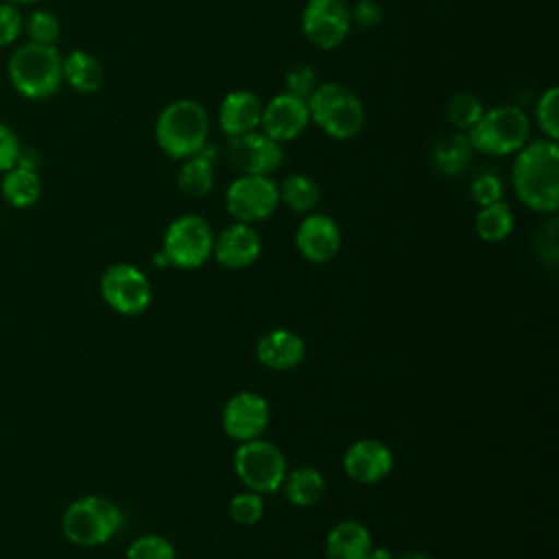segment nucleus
<instances>
[{
    "label": "nucleus",
    "instance_id": "obj_29",
    "mask_svg": "<svg viewBox=\"0 0 559 559\" xmlns=\"http://www.w3.org/2000/svg\"><path fill=\"white\" fill-rule=\"evenodd\" d=\"M127 559H177V552L166 537L148 533L129 544Z\"/></svg>",
    "mask_w": 559,
    "mask_h": 559
},
{
    "label": "nucleus",
    "instance_id": "obj_34",
    "mask_svg": "<svg viewBox=\"0 0 559 559\" xmlns=\"http://www.w3.org/2000/svg\"><path fill=\"white\" fill-rule=\"evenodd\" d=\"M317 87V72L308 63H297L286 72V92L299 98H308Z\"/></svg>",
    "mask_w": 559,
    "mask_h": 559
},
{
    "label": "nucleus",
    "instance_id": "obj_35",
    "mask_svg": "<svg viewBox=\"0 0 559 559\" xmlns=\"http://www.w3.org/2000/svg\"><path fill=\"white\" fill-rule=\"evenodd\" d=\"M20 33H22L20 11L9 2H0V48L15 41Z\"/></svg>",
    "mask_w": 559,
    "mask_h": 559
},
{
    "label": "nucleus",
    "instance_id": "obj_1",
    "mask_svg": "<svg viewBox=\"0 0 559 559\" xmlns=\"http://www.w3.org/2000/svg\"><path fill=\"white\" fill-rule=\"evenodd\" d=\"M515 197L533 212L552 214L559 207V148L548 138L528 140L513 159Z\"/></svg>",
    "mask_w": 559,
    "mask_h": 559
},
{
    "label": "nucleus",
    "instance_id": "obj_40",
    "mask_svg": "<svg viewBox=\"0 0 559 559\" xmlns=\"http://www.w3.org/2000/svg\"><path fill=\"white\" fill-rule=\"evenodd\" d=\"M153 264H155V266H159V269L170 266V262H168V258H166V253H164V251H157V253L153 255Z\"/></svg>",
    "mask_w": 559,
    "mask_h": 559
},
{
    "label": "nucleus",
    "instance_id": "obj_19",
    "mask_svg": "<svg viewBox=\"0 0 559 559\" xmlns=\"http://www.w3.org/2000/svg\"><path fill=\"white\" fill-rule=\"evenodd\" d=\"M262 100L249 90L229 92L218 107L221 129L231 135H242L255 131L262 120Z\"/></svg>",
    "mask_w": 559,
    "mask_h": 559
},
{
    "label": "nucleus",
    "instance_id": "obj_28",
    "mask_svg": "<svg viewBox=\"0 0 559 559\" xmlns=\"http://www.w3.org/2000/svg\"><path fill=\"white\" fill-rule=\"evenodd\" d=\"M483 114L485 107L480 98L472 92H459L448 103V122L461 133H467L480 120Z\"/></svg>",
    "mask_w": 559,
    "mask_h": 559
},
{
    "label": "nucleus",
    "instance_id": "obj_26",
    "mask_svg": "<svg viewBox=\"0 0 559 559\" xmlns=\"http://www.w3.org/2000/svg\"><path fill=\"white\" fill-rule=\"evenodd\" d=\"M513 225H515L513 210L502 199L496 201V203L483 205L476 214V221H474L476 234L485 242H500V240L509 238L511 231H513Z\"/></svg>",
    "mask_w": 559,
    "mask_h": 559
},
{
    "label": "nucleus",
    "instance_id": "obj_17",
    "mask_svg": "<svg viewBox=\"0 0 559 559\" xmlns=\"http://www.w3.org/2000/svg\"><path fill=\"white\" fill-rule=\"evenodd\" d=\"M262 253V240L253 225L234 223L214 236L212 255L216 262L229 271H240L251 266Z\"/></svg>",
    "mask_w": 559,
    "mask_h": 559
},
{
    "label": "nucleus",
    "instance_id": "obj_24",
    "mask_svg": "<svg viewBox=\"0 0 559 559\" xmlns=\"http://www.w3.org/2000/svg\"><path fill=\"white\" fill-rule=\"evenodd\" d=\"M282 487L286 500L295 507H312L325 496V478L317 467L310 465L286 472Z\"/></svg>",
    "mask_w": 559,
    "mask_h": 559
},
{
    "label": "nucleus",
    "instance_id": "obj_25",
    "mask_svg": "<svg viewBox=\"0 0 559 559\" xmlns=\"http://www.w3.org/2000/svg\"><path fill=\"white\" fill-rule=\"evenodd\" d=\"M277 188H280V201L295 214H310L321 201L319 183L301 173L288 175Z\"/></svg>",
    "mask_w": 559,
    "mask_h": 559
},
{
    "label": "nucleus",
    "instance_id": "obj_37",
    "mask_svg": "<svg viewBox=\"0 0 559 559\" xmlns=\"http://www.w3.org/2000/svg\"><path fill=\"white\" fill-rule=\"evenodd\" d=\"M382 22V7L376 0H356L352 4V24L360 28H373Z\"/></svg>",
    "mask_w": 559,
    "mask_h": 559
},
{
    "label": "nucleus",
    "instance_id": "obj_42",
    "mask_svg": "<svg viewBox=\"0 0 559 559\" xmlns=\"http://www.w3.org/2000/svg\"><path fill=\"white\" fill-rule=\"evenodd\" d=\"M9 2H20V4H31V2H37V0H9Z\"/></svg>",
    "mask_w": 559,
    "mask_h": 559
},
{
    "label": "nucleus",
    "instance_id": "obj_18",
    "mask_svg": "<svg viewBox=\"0 0 559 559\" xmlns=\"http://www.w3.org/2000/svg\"><path fill=\"white\" fill-rule=\"evenodd\" d=\"M255 358L273 371H288L306 358V343L297 332L275 328L258 338Z\"/></svg>",
    "mask_w": 559,
    "mask_h": 559
},
{
    "label": "nucleus",
    "instance_id": "obj_4",
    "mask_svg": "<svg viewBox=\"0 0 559 559\" xmlns=\"http://www.w3.org/2000/svg\"><path fill=\"white\" fill-rule=\"evenodd\" d=\"M465 135L474 151L504 157L515 155L528 142L531 122L520 107L498 105L485 111Z\"/></svg>",
    "mask_w": 559,
    "mask_h": 559
},
{
    "label": "nucleus",
    "instance_id": "obj_15",
    "mask_svg": "<svg viewBox=\"0 0 559 559\" xmlns=\"http://www.w3.org/2000/svg\"><path fill=\"white\" fill-rule=\"evenodd\" d=\"M297 251L314 264L330 262L341 249V229L328 214L310 212L304 216L295 231Z\"/></svg>",
    "mask_w": 559,
    "mask_h": 559
},
{
    "label": "nucleus",
    "instance_id": "obj_13",
    "mask_svg": "<svg viewBox=\"0 0 559 559\" xmlns=\"http://www.w3.org/2000/svg\"><path fill=\"white\" fill-rule=\"evenodd\" d=\"M227 155L240 175H271L282 166L284 159L282 144L258 129L242 135H231Z\"/></svg>",
    "mask_w": 559,
    "mask_h": 559
},
{
    "label": "nucleus",
    "instance_id": "obj_11",
    "mask_svg": "<svg viewBox=\"0 0 559 559\" xmlns=\"http://www.w3.org/2000/svg\"><path fill=\"white\" fill-rule=\"evenodd\" d=\"M352 28V4L347 0H308L301 11V31L306 39L332 50L341 46Z\"/></svg>",
    "mask_w": 559,
    "mask_h": 559
},
{
    "label": "nucleus",
    "instance_id": "obj_10",
    "mask_svg": "<svg viewBox=\"0 0 559 559\" xmlns=\"http://www.w3.org/2000/svg\"><path fill=\"white\" fill-rule=\"evenodd\" d=\"M100 295L111 310L127 317L144 312L153 299L148 277L129 262H116L105 269Z\"/></svg>",
    "mask_w": 559,
    "mask_h": 559
},
{
    "label": "nucleus",
    "instance_id": "obj_8",
    "mask_svg": "<svg viewBox=\"0 0 559 559\" xmlns=\"http://www.w3.org/2000/svg\"><path fill=\"white\" fill-rule=\"evenodd\" d=\"M214 247L212 225L199 214H183L175 218L164 234L162 251L166 253L170 266L177 269H199L203 266Z\"/></svg>",
    "mask_w": 559,
    "mask_h": 559
},
{
    "label": "nucleus",
    "instance_id": "obj_7",
    "mask_svg": "<svg viewBox=\"0 0 559 559\" xmlns=\"http://www.w3.org/2000/svg\"><path fill=\"white\" fill-rule=\"evenodd\" d=\"M234 472L249 491L275 493L286 478V456L262 437L242 441L234 452Z\"/></svg>",
    "mask_w": 559,
    "mask_h": 559
},
{
    "label": "nucleus",
    "instance_id": "obj_12",
    "mask_svg": "<svg viewBox=\"0 0 559 559\" xmlns=\"http://www.w3.org/2000/svg\"><path fill=\"white\" fill-rule=\"evenodd\" d=\"M271 421L269 402L255 391H238L234 393L221 413V424L227 437L234 441H251L262 437Z\"/></svg>",
    "mask_w": 559,
    "mask_h": 559
},
{
    "label": "nucleus",
    "instance_id": "obj_27",
    "mask_svg": "<svg viewBox=\"0 0 559 559\" xmlns=\"http://www.w3.org/2000/svg\"><path fill=\"white\" fill-rule=\"evenodd\" d=\"M41 194V181L37 177V170H28L22 166H13L7 170L2 179V197L13 207H28L33 205Z\"/></svg>",
    "mask_w": 559,
    "mask_h": 559
},
{
    "label": "nucleus",
    "instance_id": "obj_14",
    "mask_svg": "<svg viewBox=\"0 0 559 559\" xmlns=\"http://www.w3.org/2000/svg\"><path fill=\"white\" fill-rule=\"evenodd\" d=\"M310 122V111L306 98H299L295 94L282 92L273 96L264 107H262V133H266L271 140L284 144L297 140L304 129Z\"/></svg>",
    "mask_w": 559,
    "mask_h": 559
},
{
    "label": "nucleus",
    "instance_id": "obj_20",
    "mask_svg": "<svg viewBox=\"0 0 559 559\" xmlns=\"http://www.w3.org/2000/svg\"><path fill=\"white\" fill-rule=\"evenodd\" d=\"M371 550V533L358 520L334 524L325 537V559H369Z\"/></svg>",
    "mask_w": 559,
    "mask_h": 559
},
{
    "label": "nucleus",
    "instance_id": "obj_36",
    "mask_svg": "<svg viewBox=\"0 0 559 559\" xmlns=\"http://www.w3.org/2000/svg\"><path fill=\"white\" fill-rule=\"evenodd\" d=\"M20 142L17 135L11 127L0 122V173H7L9 168L15 166L17 155H20Z\"/></svg>",
    "mask_w": 559,
    "mask_h": 559
},
{
    "label": "nucleus",
    "instance_id": "obj_22",
    "mask_svg": "<svg viewBox=\"0 0 559 559\" xmlns=\"http://www.w3.org/2000/svg\"><path fill=\"white\" fill-rule=\"evenodd\" d=\"M472 155H474V148H472L467 135L461 133V131H454V133H448V135L439 138L432 144L430 162L441 175L456 177L463 170H467V166L472 162Z\"/></svg>",
    "mask_w": 559,
    "mask_h": 559
},
{
    "label": "nucleus",
    "instance_id": "obj_21",
    "mask_svg": "<svg viewBox=\"0 0 559 559\" xmlns=\"http://www.w3.org/2000/svg\"><path fill=\"white\" fill-rule=\"evenodd\" d=\"M214 166H216V148L203 146L199 153L183 159L177 186L190 199H203L214 188Z\"/></svg>",
    "mask_w": 559,
    "mask_h": 559
},
{
    "label": "nucleus",
    "instance_id": "obj_23",
    "mask_svg": "<svg viewBox=\"0 0 559 559\" xmlns=\"http://www.w3.org/2000/svg\"><path fill=\"white\" fill-rule=\"evenodd\" d=\"M61 76L72 90L81 94H94L103 85L105 70L94 55L85 50H72L61 59Z\"/></svg>",
    "mask_w": 559,
    "mask_h": 559
},
{
    "label": "nucleus",
    "instance_id": "obj_41",
    "mask_svg": "<svg viewBox=\"0 0 559 559\" xmlns=\"http://www.w3.org/2000/svg\"><path fill=\"white\" fill-rule=\"evenodd\" d=\"M397 559H430V557L426 552H421V550H408V552H404Z\"/></svg>",
    "mask_w": 559,
    "mask_h": 559
},
{
    "label": "nucleus",
    "instance_id": "obj_2",
    "mask_svg": "<svg viewBox=\"0 0 559 559\" xmlns=\"http://www.w3.org/2000/svg\"><path fill=\"white\" fill-rule=\"evenodd\" d=\"M210 133V116L199 100L179 98L168 103L155 120L157 146L173 159L199 153Z\"/></svg>",
    "mask_w": 559,
    "mask_h": 559
},
{
    "label": "nucleus",
    "instance_id": "obj_5",
    "mask_svg": "<svg viewBox=\"0 0 559 559\" xmlns=\"http://www.w3.org/2000/svg\"><path fill=\"white\" fill-rule=\"evenodd\" d=\"M9 79L26 98H48L61 85V55L55 46L28 41L9 59Z\"/></svg>",
    "mask_w": 559,
    "mask_h": 559
},
{
    "label": "nucleus",
    "instance_id": "obj_9",
    "mask_svg": "<svg viewBox=\"0 0 559 559\" xmlns=\"http://www.w3.org/2000/svg\"><path fill=\"white\" fill-rule=\"evenodd\" d=\"M277 205L280 188L269 175H240L225 192V207L238 223H262L273 216Z\"/></svg>",
    "mask_w": 559,
    "mask_h": 559
},
{
    "label": "nucleus",
    "instance_id": "obj_31",
    "mask_svg": "<svg viewBox=\"0 0 559 559\" xmlns=\"http://www.w3.org/2000/svg\"><path fill=\"white\" fill-rule=\"evenodd\" d=\"M264 513V500L255 491H240L229 500V515L242 526L255 524Z\"/></svg>",
    "mask_w": 559,
    "mask_h": 559
},
{
    "label": "nucleus",
    "instance_id": "obj_6",
    "mask_svg": "<svg viewBox=\"0 0 559 559\" xmlns=\"http://www.w3.org/2000/svg\"><path fill=\"white\" fill-rule=\"evenodd\" d=\"M61 526L72 544L100 546L120 531L122 511L105 496H83L66 509Z\"/></svg>",
    "mask_w": 559,
    "mask_h": 559
},
{
    "label": "nucleus",
    "instance_id": "obj_33",
    "mask_svg": "<svg viewBox=\"0 0 559 559\" xmlns=\"http://www.w3.org/2000/svg\"><path fill=\"white\" fill-rule=\"evenodd\" d=\"M472 199L476 201L478 207L483 205H489V203H496L502 199V179L496 175V173H480L474 181H472Z\"/></svg>",
    "mask_w": 559,
    "mask_h": 559
},
{
    "label": "nucleus",
    "instance_id": "obj_39",
    "mask_svg": "<svg viewBox=\"0 0 559 559\" xmlns=\"http://www.w3.org/2000/svg\"><path fill=\"white\" fill-rule=\"evenodd\" d=\"M369 559H395V557H393V552H391L389 548H376V546H373Z\"/></svg>",
    "mask_w": 559,
    "mask_h": 559
},
{
    "label": "nucleus",
    "instance_id": "obj_3",
    "mask_svg": "<svg viewBox=\"0 0 559 559\" xmlns=\"http://www.w3.org/2000/svg\"><path fill=\"white\" fill-rule=\"evenodd\" d=\"M310 120L334 140H352L365 127V105L343 83H321L306 98Z\"/></svg>",
    "mask_w": 559,
    "mask_h": 559
},
{
    "label": "nucleus",
    "instance_id": "obj_16",
    "mask_svg": "<svg viewBox=\"0 0 559 559\" xmlns=\"http://www.w3.org/2000/svg\"><path fill=\"white\" fill-rule=\"evenodd\" d=\"M345 474L360 485H373L391 474L393 452L380 439H358L343 454Z\"/></svg>",
    "mask_w": 559,
    "mask_h": 559
},
{
    "label": "nucleus",
    "instance_id": "obj_32",
    "mask_svg": "<svg viewBox=\"0 0 559 559\" xmlns=\"http://www.w3.org/2000/svg\"><path fill=\"white\" fill-rule=\"evenodd\" d=\"M26 31L31 35V41L44 44V46H55L61 33L59 20L50 11H35L31 13L26 22Z\"/></svg>",
    "mask_w": 559,
    "mask_h": 559
},
{
    "label": "nucleus",
    "instance_id": "obj_38",
    "mask_svg": "<svg viewBox=\"0 0 559 559\" xmlns=\"http://www.w3.org/2000/svg\"><path fill=\"white\" fill-rule=\"evenodd\" d=\"M15 166H22V168H28V170H37V166H39V153H37L35 148H20V155H17Z\"/></svg>",
    "mask_w": 559,
    "mask_h": 559
},
{
    "label": "nucleus",
    "instance_id": "obj_30",
    "mask_svg": "<svg viewBox=\"0 0 559 559\" xmlns=\"http://www.w3.org/2000/svg\"><path fill=\"white\" fill-rule=\"evenodd\" d=\"M535 118H537V124H539L542 133L548 140L557 142V138H559V90L555 85H550L539 96Z\"/></svg>",
    "mask_w": 559,
    "mask_h": 559
}]
</instances>
